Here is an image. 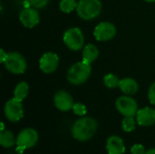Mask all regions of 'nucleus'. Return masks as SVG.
Listing matches in <instances>:
<instances>
[{
    "instance_id": "nucleus-15",
    "label": "nucleus",
    "mask_w": 155,
    "mask_h": 154,
    "mask_svg": "<svg viewBox=\"0 0 155 154\" xmlns=\"http://www.w3.org/2000/svg\"><path fill=\"white\" fill-rule=\"evenodd\" d=\"M119 88L124 94L134 95L138 92L139 85H138V83L134 79L127 77V78H124L120 80Z\"/></svg>"
},
{
    "instance_id": "nucleus-5",
    "label": "nucleus",
    "mask_w": 155,
    "mask_h": 154,
    "mask_svg": "<svg viewBox=\"0 0 155 154\" xmlns=\"http://www.w3.org/2000/svg\"><path fill=\"white\" fill-rule=\"evenodd\" d=\"M65 45L72 51H79L84 44V36L82 30L78 27L67 29L63 37Z\"/></svg>"
},
{
    "instance_id": "nucleus-3",
    "label": "nucleus",
    "mask_w": 155,
    "mask_h": 154,
    "mask_svg": "<svg viewBox=\"0 0 155 154\" xmlns=\"http://www.w3.org/2000/svg\"><path fill=\"white\" fill-rule=\"evenodd\" d=\"M76 12L83 20H93L100 15L102 3L100 0H80L76 7Z\"/></svg>"
},
{
    "instance_id": "nucleus-8",
    "label": "nucleus",
    "mask_w": 155,
    "mask_h": 154,
    "mask_svg": "<svg viewBox=\"0 0 155 154\" xmlns=\"http://www.w3.org/2000/svg\"><path fill=\"white\" fill-rule=\"evenodd\" d=\"M4 112L5 116L8 121L12 123L20 121L24 117V108L22 102H19L15 98L10 99L5 103Z\"/></svg>"
},
{
    "instance_id": "nucleus-23",
    "label": "nucleus",
    "mask_w": 155,
    "mask_h": 154,
    "mask_svg": "<svg viewBox=\"0 0 155 154\" xmlns=\"http://www.w3.org/2000/svg\"><path fill=\"white\" fill-rule=\"evenodd\" d=\"M28 1H29V5L36 9L44 8L49 3V0H28Z\"/></svg>"
},
{
    "instance_id": "nucleus-19",
    "label": "nucleus",
    "mask_w": 155,
    "mask_h": 154,
    "mask_svg": "<svg viewBox=\"0 0 155 154\" xmlns=\"http://www.w3.org/2000/svg\"><path fill=\"white\" fill-rule=\"evenodd\" d=\"M78 3L75 0H61L59 3V8L62 12L69 14L76 9Z\"/></svg>"
},
{
    "instance_id": "nucleus-12",
    "label": "nucleus",
    "mask_w": 155,
    "mask_h": 154,
    "mask_svg": "<svg viewBox=\"0 0 155 154\" xmlns=\"http://www.w3.org/2000/svg\"><path fill=\"white\" fill-rule=\"evenodd\" d=\"M54 103L55 107L61 112H68L74 107V99L72 95L66 91H58L54 96Z\"/></svg>"
},
{
    "instance_id": "nucleus-26",
    "label": "nucleus",
    "mask_w": 155,
    "mask_h": 154,
    "mask_svg": "<svg viewBox=\"0 0 155 154\" xmlns=\"http://www.w3.org/2000/svg\"><path fill=\"white\" fill-rule=\"evenodd\" d=\"M7 54H6L3 49L0 50V63L4 64V62L5 61V59H6V57H7Z\"/></svg>"
},
{
    "instance_id": "nucleus-22",
    "label": "nucleus",
    "mask_w": 155,
    "mask_h": 154,
    "mask_svg": "<svg viewBox=\"0 0 155 154\" xmlns=\"http://www.w3.org/2000/svg\"><path fill=\"white\" fill-rule=\"evenodd\" d=\"M73 112L78 116H84L87 113V109L84 104L81 103H75L73 107Z\"/></svg>"
},
{
    "instance_id": "nucleus-28",
    "label": "nucleus",
    "mask_w": 155,
    "mask_h": 154,
    "mask_svg": "<svg viewBox=\"0 0 155 154\" xmlns=\"http://www.w3.org/2000/svg\"><path fill=\"white\" fill-rule=\"evenodd\" d=\"M5 130V126H4V123H1V131H4Z\"/></svg>"
},
{
    "instance_id": "nucleus-18",
    "label": "nucleus",
    "mask_w": 155,
    "mask_h": 154,
    "mask_svg": "<svg viewBox=\"0 0 155 154\" xmlns=\"http://www.w3.org/2000/svg\"><path fill=\"white\" fill-rule=\"evenodd\" d=\"M16 143V140L12 132L8 130L1 131L0 133V144L4 148H10Z\"/></svg>"
},
{
    "instance_id": "nucleus-25",
    "label": "nucleus",
    "mask_w": 155,
    "mask_h": 154,
    "mask_svg": "<svg viewBox=\"0 0 155 154\" xmlns=\"http://www.w3.org/2000/svg\"><path fill=\"white\" fill-rule=\"evenodd\" d=\"M148 98H149L150 103L153 105H155V82L150 86V88H149V91H148Z\"/></svg>"
},
{
    "instance_id": "nucleus-1",
    "label": "nucleus",
    "mask_w": 155,
    "mask_h": 154,
    "mask_svg": "<svg viewBox=\"0 0 155 154\" xmlns=\"http://www.w3.org/2000/svg\"><path fill=\"white\" fill-rule=\"evenodd\" d=\"M97 122L92 117H82L78 119L72 127V134L80 142L88 141L97 131Z\"/></svg>"
},
{
    "instance_id": "nucleus-2",
    "label": "nucleus",
    "mask_w": 155,
    "mask_h": 154,
    "mask_svg": "<svg viewBox=\"0 0 155 154\" xmlns=\"http://www.w3.org/2000/svg\"><path fill=\"white\" fill-rule=\"evenodd\" d=\"M92 72L91 64L84 61L78 62L73 64L67 72V80L74 85H79L84 84L90 76Z\"/></svg>"
},
{
    "instance_id": "nucleus-17",
    "label": "nucleus",
    "mask_w": 155,
    "mask_h": 154,
    "mask_svg": "<svg viewBox=\"0 0 155 154\" xmlns=\"http://www.w3.org/2000/svg\"><path fill=\"white\" fill-rule=\"evenodd\" d=\"M29 92V85L25 82H21L19 83L14 91V98L19 102H23L25 97L27 96Z\"/></svg>"
},
{
    "instance_id": "nucleus-20",
    "label": "nucleus",
    "mask_w": 155,
    "mask_h": 154,
    "mask_svg": "<svg viewBox=\"0 0 155 154\" xmlns=\"http://www.w3.org/2000/svg\"><path fill=\"white\" fill-rule=\"evenodd\" d=\"M104 85L107 88H109V89H114L117 86L119 87L120 80H119V78L116 75H114L113 74H107L104 77Z\"/></svg>"
},
{
    "instance_id": "nucleus-9",
    "label": "nucleus",
    "mask_w": 155,
    "mask_h": 154,
    "mask_svg": "<svg viewBox=\"0 0 155 154\" xmlns=\"http://www.w3.org/2000/svg\"><path fill=\"white\" fill-rule=\"evenodd\" d=\"M116 34V27L110 22H102L97 25L94 31L95 39L99 42H106L113 39Z\"/></svg>"
},
{
    "instance_id": "nucleus-11",
    "label": "nucleus",
    "mask_w": 155,
    "mask_h": 154,
    "mask_svg": "<svg viewBox=\"0 0 155 154\" xmlns=\"http://www.w3.org/2000/svg\"><path fill=\"white\" fill-rule=\"evenodd\" d=\"M59 64V57L56 54L53 52H47L42 55L39 60V67L41 71L45 74L54 73Z\"/></svg>"
},
{
    "instance_id": "nucleus-13",
    "label": "nucleus",
    "mask_w": 155,
    "mask_h": 154,
    "mask_svg": "<svg viewBox=\"0 0 155 154\" xmlns=\"http://www.w3.org/2000/svg\"><path fill=\"white\" fill-rule=\"evenodd\" d=\"M136 122L140 126H151L154 124L155 110L151 107L138 110L136 113Z\"/></svg>"
},
{
    "instance_id": "nucleus-29",
    "label": "nucleus",
    "mask_w": 155,
    "mask_h": 154,
    "mask_svg": "<svg viewBox=\"0 0 155 154\" xmlns=\"http://www.w3.org/2000/svg\"><path fill=\"white\" fill-rule=\"evenodd\" d=\"M146 2H149V3H152V2H155V0H144Z\"/></svg>"
},
{
    "instance_id": "nucleus-27",
    "label": "nucleus",
    "mask_w": 155,
    "mask_h": 154,
    "mask_svg": "<svg viewBox=\"0 0 155 154\" xmlns=\"http://www.w3.org/2000/svg\"><path fill=\"white\" fill-rule=\"evenodd\" d=\"M145 154H155V148H153V149H150V150L146 151Z\"/></svg>"
},
{
    "instance_id": "nucleus-24",
    "label": "nucleus",
    "mask_w": 155,
    "mask_h": 154,
    "mask_svg": "<svg viewBox=\"0 0 155 154\" xmlns=\"http://www.w3.org/2000/svg\"><path fill=\"white\" fill-rule=\"evenodd\" d=\"M146 151L143 144H134L131 148V153L132 154H145Z\"/></svg>"
},
{
    "instance_id": "nucleus-21",
    "label": "nucleus",
    "mask_w": 155,
    "mask_h": 154,
    "mask_svg": "<svg viewBox=\"0 0 155 154\" xmlns=\"http://www.w3.org/2000/svg\"><path fill=\"white\" fill-rule=\"evenodd\" d=\"M136 121L134 117H124L122 122V128L125 133H131L135 130L136 127Z\"/></svg>"
},
{
    "instance_id": "nucleus-10",
    "label": "nucleus",
    "mask_w": 155,
    "mask_h": 154,
    "mask_svg": "<svg viewBox=\"0 0 155 154\" xmlns=\"http://www.w3.org/2000/svg\"><path fill=\"white\" fill-rule=\"evenodd\" d=\"M19 20L27 28L35 27L40 21V15L36 8L33 6L25 7L19 14Z\"/></svg>"
},
{
    "instance_id": "nucleus-6",
    "label": "nucleus",
    "mask_w": 155,
    "mask_h": 154,
    "mask_svg": "<svg viewBox=\"0 0 155 154\" xmlns=\"http://www.w3.org/2000/svg\"><path fill=\"white\" fill-rule=\"evenodd\" d=\"M5 67L12 74H22L26 70V61L19 53L10 52L7 54L5 61L4 62Z\"/></svg>"
},
{
    "instance_id": "nucleus-7",
    "label": "nucleus",
    "mask_w": 155,
    "mask_h": 154,
    "mask_svg": "<svg viewBox=\"0 0 155 154\" xmlns=\"http://www.w3.org/2000/svg\"><path fill=\"white\" fill-rule=\"evenodd\" d=\"M115 106L117 111L124 117H134L138 112L136 101L130 96H121L116 100Z\"/></svg>"
},
{
    "instance_id": "nucleus-14",
    "label": "nucleus",
    "mask_w": 155,
    "mask_h": 154,
    "mask_svg": "<svg viewBox=\"0 0 155 154\" xmlns=\"http://www.w3.org/2000/svg\"><path fill=\"white\" fill-rule=\"evenodd\" d=\"M106 150L108 154H124L125 152L124 140L116 135L109 137L106 142Z\"/></svg>"
},
{
    "instance_id": "nucleus-4",
    "label": "nucleus",
    "mask_w": 155,
    "mask_h": 154,
    "mask_svg": "<svg viewBox=\"0 0 155 154\" xmlns=\"http://www.w3.org/2000/svg\"><path fill=\"white\" fill-rule=\"evenodd\" d=\"M38 142V133L33 128H25L22 130L16 138V152L22 154L25 150L34 147Z\"/></svg>"
},
{
    "instance_id": "nucleus-16",
    "label": "nucleus",
    "mask_w": 155,
    "mask_h": 154,
    "mask_svg": "<svg viewBox=\"0 0 155 154\" xmlns=\"http://www.w3.org/2000/svg\"><path fill=\"white\" fill-rule=\"evenodd\" d=\"M98 55H99V50L94 44H88L87 45L84 46L83 50V61L88 64H92L97 59Z\"/></svg>"
}]
</instances>
